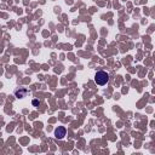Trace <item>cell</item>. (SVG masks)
<instances>
[{"label": "cell", "instance_id": "1", "mask_svg": "<svg viewBox=\"0 0 155 155\" xmlns=\"http://www.w3.org/2000/svg\"><path fill=\"white\" fill-rule=\"evenodd\" d=\"M94 81L96 84L98 85H105L108 81H109V74L107 71H103V70H99L94 75Z\"/></svg>", "mask_w": 155, "mask_h": 155}, {"label": "cell", "instance_id": "3", "mask_svg": "<svg viewBox=\"0 0 155 155\" xmlns=\"http://www.w3.org/2000/svg\"><path fill=\"white\" fill-rule=\"evenodd\" d=\"M27 93H28V90H25V88H21V90H17V91L15 92V96H16L17 98H23V97H25Z\"/></svg>", "mask_w": 155, "mask_h": 155}, {"label": "cell", "instance_id": "2", "mask_svg": "<svg viewBox=\"0 0 155 155\" xmlns=\"http://www.w3.org/2000/svg\"><path fill=\"white\" fill-rule=\"evenodd\" d=\"M65 133H67V130H65V127H63V126H58V127L54 130V137H56L57 139H63L64 136H65Z\"/></svg>", "mask_w": 155, "mask_h": 155}]
</instances>
